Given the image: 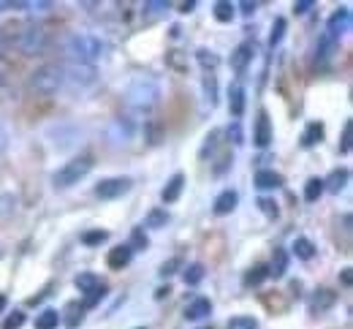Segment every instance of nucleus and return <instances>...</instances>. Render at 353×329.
I'll use <instances>...</instances> for the list:
<instances>
[{"label": "nucleus", "instance_id": "17", "mask_svg": "<svg viewBox=\"0 0 353 329\" xmlns=\"http://www.w3.org/2000/svg\"><path fill=\"white\" fill-rule=\"evenodd\" d=\"M256 186L261 190H274L283 186V177H280L277 172H272V169H261V172L256 175Z\"/></svg>", "mask_w": 353, "mask_h": 329}, {"label": "nucleus", "instance_id": "30", "mask_svg": "<svg viewBox=\"0 0 353 329\" xmlns=\"http://www.w3.org/2000/svg\"><path fill=\"white\" fill-rule=\"evenodd\" d=\"M283 33H285V19L283 17H277L274 19V25H272V36H269V47L274 49L280 41H283Z\"/></svg>", "mask_w": 353, "mask_h": 329}, {"label": "nucleus", "instance_id": "35", "mask_svg": "<svg viewBox=\"0 0 353 329\" xmlns=\"http://www.w3.org/2000/svg\"><path fill=\"white\" fill-rule=\"evenodd\" d=\"M103 297H106V286L101 283V286H98L95 291H90V294H85V305H82V308H95V305H98V302H101Z\"/></svg>", "mask_w": 353, "mask_h": 329}, {"label": "nucleus", "instance_id": "34", "mask_svg": "<svg viewBox=\"0 0 353 329\" xmlns=\"http://www.w3.org/2000/svg\"><path fill=\"white\" fill-rule=\"evenodd\" d=\"M215 19H218V22H231V19H234V6L225 3V0H223V3H215Z\"/></svg>", "mask_w": 353, "mask_h": 329}, {"label": "nucleus", "instance_id": "40", "mask_svg": "<svg viewBox=\"0 0 353 329\" xmlns=\"http://www.w3.org/2000/svg\"><path fill=\"white\" fill-rule=\"evenodd\" d=\"M25 324V313H19V310H14L6 321H3V329H19Z\"/></svg>", "mask_w": 353, "mask_h": 329}, {"label": "nucleus", "instance_id": "4", "mask_svg": "<svg viewBox=\"0 0 353 329\" xmlns=\"http://www.w3.org/2000/svg\"><path fill=\"white\" fill-rule=\"evenodd\" d=\"M30 88L39 95H54L60 88H65V82H63V66H57V63L41 66V68L30 77Z\"/></svg>", "mask_w": 353, "mask_h": 329}, {"label": "nucleus", "instance_id": "22", "mask_svg": "<svg viewBox=\"0 0 353 329\" xmlns=\"http://www.w3.org/2000/svg\"><path fill=\"white\" fill-rule=\"evenodd\" d=\"M334 49H337V39L329 36V33H323L321 41H318V49H315V57H318V60H329V57L334 54Z\"/></svg>", "mask_w": 353, "mask_h": 329}, {"label": "nucleus", "instance_id": "44", "mask_svg": "<svg viewBox=\"0 0 353 329\" xmlns=\"http://www.w3.org/2000/svg\"><path fill=\"white\" fill-rule=\"evenodd\" d=\"M228 137H231L234 144H242V141H245V134H242V128H239V123H236V120L228 126Z\"/></svg>", "mask_w": 353, "mask_h": 329}, {"label": "nucleus", "instance_id": "45", "mask_svg": "<svg viewBox=\"0 0 353 329\" xmlns=\"http://www.w3.org/2000/svg\"><path fill=\"white\" fill-rule=\"evenodd\" d=\"M351 131H353V123L348 120L345 123V131H343V144H340L343 152H351Z\"/></svg>", "mask_w": 353, "mask_h": 329}, {"label": "nucleus", "instance_id": "29", "mask_svg": "<svg viewBox=\"0 0 353 329\" xmlns=\"http://www.w3.org/2000/svg\"><path fill=\"white\" fill-rule=\"evenodd\" d=\"M321 193H323V180H321V177L307 180V186H305V199H307V201H318Z\"/></svg>", "mask_w": 353, "mask_h": 329}, {"label": "nucleus", "instance_id": "42", "mask_svg": "<svg viewBox=\"0 0 353 329\" xmlns=\"http://www.w3.org/2000/svg\"><path fill=\"white\" fill-rule=\"evenodd\" d=\"M259 210L264 212L266 218H277V204L272 199H259Z\"/></svg>", "mask_w": 353, "mask_h": 329}, {"label": "nucleus", "instance_id": "18", "mask_svg": "<svg viewBox=\"0 0 353 329\" xmlns=\"http://www.w3.org/2000/svg\"><path fill=\"white\" fill-rule=\"evenodd\" d=\"M182 188H185V175H174V177L166 183V188H163V193H161V199H163L166 204H172V201L179 199Z\"/></svg>", "mask_w": 353, "mask_h": 329}, {"label": "nucleus", "instance_id": "8", "mask_svg": "<svg viewBox=\"0 0 353 329\" xmlns=\"http://www.w3.org/2000/svg\"><path fill=\"white\" fill-rule=\"evenodd\" d=\"M131 186L133 183L128 177H109V180H101L95 186V196L98 199H120V196H125L131 190Z\"/></svg>", "mask_w": 353, "mask_h": 329}, {"label": "nucleus", "instance_id": "33", "mask_svg": "<svg viewBox=\"0 0 353 329\" xmlns=\"http://www.w3.org/2000/svg\"><path fill=\"white\" fill-rule=\"evenodd\" d=\"M204 281V267L201 264H190L188 270H185V283L188 286H196V283Z\"/></svg>", "mask_w": 353, "mask_h": 329}, {"label": "nucleus", "instance_id": "3", "mask_svg": "<svg viewBox=\"0 0 353 329\" xmlns=\"http://www.w3.org/2000/svg\"><path fill=\"white\" fill-rule=\"evenodd\" d=\"M90 172H92V158H90V155H79V158L68 161L63 169L54 172L52 186H54V188H71V186H77L79 180H85Z\"/></svg>", "mask_w": 353, "mask_h": 329}, {"label": "nucleus", "instance_id": "9", "mask_svg": "<svg viewBox=\"0 0 353 329\" xmlns=\"http://www.w3.org/2000/svg\"><path fill=\"white\" fill-rule=\"evenodd\" d=\"M351 8H337L332 17H329V25H326V33L329 36H334V39H340L343 33H348L351 30Z\"/></svg>", "mask_w": 353, "mask_h": 329}, {"label": "nucleus", "instance_id": "32", "mask_svg": "<svg viewBox=\"0 0 353 329\" xmlns=\"http://www.w3.org/2000/svg\"><path fill=\"white\" fill-rule=\"evenodd\" d=\"M147 245H150V239H147V235H144V229H133L128 248H131V250H147Z\"/></svg>", "mask_w": 353, "mask_h": 329}, {"label": "nucleus", "instance_id": "53", "mask_svg": "<svg viewBox=\"0 0 353 329\" xmlns=\"http://www.w3.org/2000/svg\"><path fill=\"white\" fill-rule=\"evenodd\" d=\"M6 8H14V3H6V0H0V11H6Z\"/></svg>", "mask_w": 353, "mask_h": 329}, {"label": "nucleus", "instance_id": "49", "mask_svg": "<svg viewBox=\"0 0 353 329\" xmlns=\"http://www.w3.org/2000/svg\"><path fill=\"white\" fill-rule=\"evenodd\" d=\"M193 8H196V3H193V0H188V3H182V6H179V11H182V14H188V11H193Z\"/></svg>", "mask_w": 353, "mask_h": 329}, {"label": "nucleus", "instance_id": "46", "mask_svg": "<svg viewBox=\"0 0 353 329\" xmlns=\"http://www.w3.org/2000/svg\"><path fill=\"white\" fill-rule=\"evenodd\" d=\"M239 8H242V14H245V17H253L259 6H256V3H250V0H242V3H239Z\"/></svg>", "mask_w": 353, "mask_h": 329}, {"label": "nucleus", "instance_id": "5", "mask_svg": "<svg viewBox=\"0 0 353 329\" xmlns=\"http://www.w3.org/2000/svg\"><path fill=\"white\" fill-rule=\"evenodd\" d=\"M63 82L71 90H88L98 82L95 66H82V63H65L63 66Z\"/></svg>", "mask_w": 353, "mask_h": 329}, {"label": "nucleus", "instance_id": "13", "mask_svg": "<svg viewBox=\"0 0 353 329\" xmlns=\"http://www.w3.org/2000/svg\"><path fill=\"white\" fill-rule=\"evenodd\" d=\"M133 259V250L128 245H117V248H112L109 250V259H106V264H109V270H123V267H128Z\"/></svg>", "mask_w": 353, "mask_h": 329}, {"label": "nucleus", "instance_id": "24", "mask_svg": "<svg viewBox=\"0 0 353 329\" xmlns=\"http://www.w3.org/2000/svg\"><path fill=\"white\" fill-rule=\"evenodd\" d=\"M169 221H172V218H169L166 210H150L147 218H144V226H150V229H163Z\"/></svg>", "mask_w": 353, "mask_h": 329}, {"label": "nucleus", "instance_id": "10", "mask_svg": "<svg viewBox=\"0 0 353 329\" xmlns=\"http://www.w3.org/2000/svg\"><path fill=\"white\" fill-rule=\"evenodd\" d=\"M253 54H256V44H250V41H242L239 47L231 52V68H234L236 74H242V71L250 66Z\"/></svg>", "mask_w": 353, "mask_h": 329}, {"label": "nucleus", "instance_id": "55", "mask_svg": "<svg viewBox=\"0 0 353 329\" xmlns=\"http://www.w3.org/2000/svg\"><path fill=\"white\" fill-rule=\"evenodd\" d=\"M0 85H3V74H0Z\"/></svg>", "mask_w": 353, "mask_h": 329}, {"label": "nucleus", "instance_id": "7", "mask_svg": "<svg viewBox=\"0 0 353 329\" xmlns=\"http://www.w3.org/2000/svg\"><path fill=\"white\" fill-rule=\"evenodd\" d=\"M133 134H136V123H133L131 117H114L109 123V128H106V139L112 141L114 147L128 144L133 139Z\"/></svg>", "mask_w": 353, "mask_h": 329}, {"label": "nucleus", "instance_id": "38", "mask_svg": "<svg viewBox=\"0 0 353 329\" xmlns=\"http://www.w3.org/2000/svg\"><path fill=\"white\" fill-rule=\"evenodd\" d=\"M266 275H269V272H266V267H253V270L245 275V283H248V286H259Z\"/></svg>", "mask_w": 353, "mask_h": 329}, {"label": "nucleus", "instance_id": "39", "mask_svg": "<svg viewBox=\"0 0 353 329\" xmlns=\"http://www.w3.org/2000/svg\"><path fill=\"white\" fill-rule=\"evenodd\" d=\"M179 267H182V259H179V256H174V259H169V261H163V267H161L158 272H161L163 278H169V275H174V272H176V270H179Z\"/></svg>", "mask_w": 353, "mask_h": 329}, {"label": "nucleus", "instance_id": "28", "mask_svg": "<svg viewBox=\"0 0 353 329\" xmlns=\"http://www.w3.org/2000/svg\"><path fill=\"white\" fill-rule=\"evenodd\" d=\"M196 57H199L201 68H207V71H215V68H218V63H221V57H218L215 52H210V49H199V52H196Z\"/></svg>", "mask_w": 353, "mask_h": 329}, {"label": "nucleus", "instance_id": "36", "mask_svg": "<svg viewBox=\"0 0 353 329\" xmlns=\"http://www.w3.org/2000/svg\"><path fill=\"white\" fill-rule=\"evenodd\" d=\"M14 8H28V11H36V14H46L52 8L49 0H39V3H14Z\"/></svg>", "mask_w": 353, "mask_h": 329}, {"label": "nucleus", "instance_id": "6", "mask_svg": "<svg viewBox=\"0 0 353 329\" xmlns=\"http://www.w3.org/2000/svg\"><path fill=\"white\" fill-rule=\"evenodd\" d=\"M49 44V36H46V28L39 22H30L19 30V49L25 54H41Z\"/></svg>", "mask_w": 353, "mask_h": 329}, {"label": "nucleus", "instance_id": "48", "mask_svg": "<svg viewBox=\"0 0 353 329\" xmlns=\"http://www.w3.org/2000/svg\"><path fill=\"white\" fill-rule=\"evenodd\" d=\"M6 147H8V131H6L3 126H0V152H3Z\"/></svg>", "mask_w": 353, "mask_h": 329}, {"label": "nucleus", "instance_id": "31", "mask_svg": "<svg viewBox=\"0 0 353 329\" xmlns=\"http://www.w3.org/2000/svg\"><path fill=\"white\" fill-rule=\"evenodd\" d=\"M228 329H259V321L253 316H234L228 321Z\"/></svg>", "mask_w": 353, "mask_h": 329}, {"label": "nucleus", "instance_id": "2", "mask_svg": "<svg viewBox=\"0 0 353 329\" xmlns=\"http://www.w3.org/2000/svg\"><path fill=\"white\" fill-rule=\"evenodd\" d=\"M125 101L136 112H150L158 101H161V82L152 74H139L133 77L128 90H125Z\"/></svg>", "mask_w": 353, "mask_h": 329}, {"label": "nucleus", "instance_id": "12", "mask_svg": "<svg viewBox=\"0 0 353 329\" xmlns=\"http://www.w3.org/2000/svg\"><path fill=\"white\" fill-rule=\"evenodd\" d=\"M212 313V302L207 299V297H199V299H193L188 308H185V319L188 321H201V319H207Z\"/></svg>", "mask_w": 353, "mask_h": 329}, {"label": "nucleus", "instance_id": "25", "mask_svg": "<svg viewBox=\"0 0 353 329\" xmlns=\"http://www.w3.org/2000/svg\"><path fill=\"white\" fill-rule=\"evenodd\" d=\"M294 253H296L299 259H305V261H310V259L315 256V245L310 242L307 237H296V242H294Z\"/></svg>", "mask_w": 353, "mask_h": 329}, {"label": "nucleus", "instance_id": "56", "mask_svg": "<svg viewBox=\"0 0 353 329\" xmlns=\"http://www.w3.org/2000/svg\"><path fill=\"white\" fill-rule=\"evenodd\" d=\"M136 329H144V327H136Z\"/></svg>", "mask_w": 353, "mask_h": 329}, {"label": "nucleus", "instance_id": "15", "mask_svg": "<svg viewBox=\"0 0 353 329\" xmlns=\"http://www.w3.org/2000/svg\"><path fill=\"white\" fill-rule=\"evenodd\" d=\"M285 270H288V253H285L283 248H274V253H272V264H269L266 272H269L272 278H283Z\"/></svg>", "mask_w": 353, "mask_h": 329}, {"label": "nucleus", "instance_id": "16", "mask_svg": "<svg viewBox=\"0 0 353 329\" xmlns=\"http://www.w3.org/2000/svg\"><path fill=\"white\" fill-rule=\"evenodd\" d=\"M236 201H239V196H236V190H223L221 196L215 199V215H228V212H234V207H236Z\"/></svg>", "mask_w": 353, "mask_h": 329}, {"label": "nucleus", "instance_id": "26", "mask_svg": "<svg viewBox=\"0 0 353 329\" xmlns=\"http://www.w3.org/2000/svg\"><path fill=\"white\" fill-rule=\"evenodd\" d=\"M77 288L82 291V294H90V291H95L98 286H101V278H95L92 272H82V275H77Z\"/></svg>", "mask_w": 353, "mask_h": 329}, {"label": "nucleus", "instance_id": "37", "mask_svg": "<svg viewBox=\"0 0 353 329\" xmlns=\"http://www.w3.org/2000/svg\"><path fill=\"white\" fill-rule=\"evenodd\" d=\"M204 93H207V101H210V106H215V93H218V82H215V77L210 74V77H204Z\"/></svg>", "mask_w": 353, "mask_h": 329}, {"label": "nucleus", "instance_id": "43", "mask_svg": "<svg viewBox=\"0 0 353 329\" xmlns=\"http://www.w3.org/2000/svg\"><path fill=\"white\" fill-rule=\"evenodd\" d=\"M106 232H101V229H98V232H88V235L82 237V242H85V245H101V242H106Z\"/></svg>", "mask_w": 353, "mask_h": 329}, {"label": "nucleus", "instance_id": "19", "mask_svg": "<svg viewBox=\"0 0 353 329\" xmlns=\"http://www.w3.org/2000/svg\"><path fill=\"white\" fill-rule=\"evenodd\" d=\"M228 109H231L234 117H242V114H245V90H242L239 85H234V88L228 90Z\"/></svg>", "mask_w": 353, "mask_h": 329}, {"label": "nucleus", "instance_id": "54", "mask_svg": "<svg viewBox=\"0 0 353 329\" xmlns=\"http://www.w3.org/2000/svg\"><path fill=\"white\" fill-rule=\"evenodd\" d=\"M3 308H6V297L0 294V310H3Z\"/></svg>", "mask_w": 353, "mask_h": 329}, {"label": "nucleus", "instance_id": "21", "mask_svg": "<svg viewBox=\"0 0 353 329\" xmlns=\"http://www.w3.org/2000/svg\"><path fill=\"white\" fill-rule=\"evenodd\" d=\"M348 169H334L332 175H329V180H323V188H329L332 193H340V190L345 188V183H348Z\"/></svg>", "mask_w": 353, "mask_h": 329}, {"label": "nucleus", "instance_id": "41", "mask_svg": "<svg viewBox=\"0 0 353 329\" xmlns=\"http://www.w3.org/2000/svg\"><path fill=\"white\" fill-rule=\"evenodd\" d=\"M166 8H169V3H166V0H152V3H144V14H152V17H155V14H163Z\"/></svg>", "mask_w": 353, "mask_h": 329}, {"label": "nucleus", "instance_id": "23", "mask_svg": "<svg viewBox=\"0 0 353 329\" xmlns=\"http://www.w3.org/2000/svg\"><path fill=\"white\" fill-rule=\"evenodd\" d=\"M65 313H68V316H65V327L68 329H77L82 321H85V308L77 305V302H71V305L65 308Z\"/></svg>", "mask_w": 353, "mask_h": 329}, {"label": "nucleus", "instance_id": "14", "mask_svg": "<svg viewBox=\"0 0 353 329\" xmlns=\"http://www.w3.org/2000/svg\"><path fill=\"white\" fill-rule=\"evenodd\" d=\"M253 141L259 147H269V141H272V126H269V114L266 112L259 114V123H256V131H253Z\"/></svg>", "mask_w": 353, "mask_h": 329}, {"label": "nucleus", "instance_id": "47", "mask_svg": "<svg viewBox=\"0 0 353 329\" xmlns=\"http://www.w3.org/2000/svg\"><path fill=\"white\" fill-rule=\"evenodd\" d=\"M310 8H312V0H302V3H294V11H296V14H307Z\"/></svg>", "mask_w": 353, "mask_h": 329}, {"label": "nucleus", "instance_id": "1", "mask_svg": "<svg viewBox=\"0 0 353 329\" xmlns=\"http://www.w3.org/2000/svg\"><path fill=\"white\" fill-rule=\"evenodd\" d=\"M65 54L68 63H82V66H95L98 60L106 57V41L95 33H71L65 39Z\"/></svg>", "mask_w": 353, "mask_h": 329}, {"label": "nucleus", "instance_id": "52", "mask_svg": "<svg viewBox=\"0 0 353 329\" xmlns=\"http://www.w3.org/2000/svg\"><path fill=\"white\" fill-rule=\"evenodd\" d=\"M3 52H6V39H3V33H0V60H3Z\"/></svg>", "mask_w": 353, "mask_h": 329}, {"label": "nucleus", "instance_id": "50", "mask_svg": "<svg viewBox=\"0 0 353 329\" xmlns=\"http://www.w3.org/2000/svg\"><path fill=\"white\" fill-rule=\"evenodd\" d=\"M166 294H169V286H166V288H158V291H155V299H163Z\"/></svg>", "mask_w": 353, "mask_h": 329}, {"label": "nucleus", "instance_id": "51", "mask_svg": "<svg viewBox=\"0 0 353 329\" xmlns=\"http://www.w3.org/2000/svg\"><path fill=\"white\" fill-rule=\"evenodd\" d=\"M351 281H353L351 270H345V272H343V283H345V286H351Z\"/></svg>", "mask_w": 353, "mask_h": 329}, {"label": "nucleus", "instance_id": "27", "mask_svg": "<svg viewBox=\"0 0 353 329\" xmlns=\"http://www.w3.org/2000/svg\"><path fill=\"white\" fill-rule=\"evenodd\" d=\"M57 324H60V313L57 310H44L39 319H36V329H57Z\"/></svg>", "mask_w": 353, "mask_h": 329}, {"label": "nucleus", "instance_id": "20", "mask_svg": "<svg viewBox=\"0 0 353 329\" xmlns=\"http://www.w3.org/2000/svg\"><path fill=\"white\" fill-rule=\"evenodd\" d=\"M321 139H323V126L321 123H307L305 126V134H302V147L310 150V147H315Z\"/></svg>", "mask_w": 353, "mask_h": 329}, {"label": "nucleus", "instance_id": "11", "mask_svg": "<svg viewBox=\"0 0 353 329\" xmlns=\"http://www.w3.org/2000/svg\"><path fill=\"white\" fill-rule=\"evenodd\" d=\"M334 302H337V294H334L332 288H318V291L312 294L310 310H312V313H326V310H329Z\"/></svg>", "mask_w": 353, "mask_h": 329}]
</instances>
